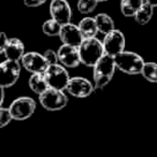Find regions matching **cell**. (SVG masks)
<instances>
[{
	"mask_svg": "<svg viewBox=\"0 0 157 157\" xmlns=\"http://www.w3.org/2000/svg\"><path fill=\"white\" fill-rule=\"evenodd\" d=\"M78 53L81 63L87 67H94L105 54L103 43L96 37L84 38L81 44L78 45Z\"/></svg>",
	"mask_w": 157,
	"mask_h": 157,
	"instance_id": "1",
	"label": "cell"
},
{
	"mask_svg": "<svg viewBox=\"0 0 157 157\" xmlns=\"http://www.w3.org/2000/svg\"><path fill=\"white\" fill-rule=\"evenodd\" d=\"M93 68H94L93 76L95 80V90H100L111 81L114 75L115 68L117 67L114 56L105 53Z\"/></svg>",
	"mask_w": 157,
	"mask_h": 157,
	"instance_id": "2",
	"label": "cell"
},
{
	"mask_svg": "<svg viewBox=\"0 0 157 157\" xmlns=\"http://www.w3.org/2000/svg\"><path fill=\"white\" fill-rule=\"evenodd\" d=\"M116 67L127 74H139L142 72L145 61L139 54L135 52H123L114 56Z\"/></svg>",
	"mask_w": 157,
	"mask_h": 157,
	"instance_id": "3",
	"label": "cell"
},
{
	"mask_svg": "<svg viewBox=\"0 0 157 157\" xmlns=\"http://www.w3.org/2000/svg\"><path fill=\"white\" fill-rule=\"evenodd\" d=\"M41 105L48 111H58L67 105L68 97L61 90L48 87L41 95H39Z\"/></svg>",
	"mask_w": 157,
	"mask_h": 157,
	"instance_id": "4",
	"label": "cell"
},
{
	"mask_svg": "<svg viewBox=\"0 0 157 157\" xmlns=\"http://www.w3.org/2000/svg\"><path fill=\"white\" fill-rule=\"evenodd\" d=\"M48 80V83L50 87H54L57 90H66L67 85L70 81V76L68 71L63 67V66L55 63V65H50L48 69L44 71Z\"/></svg>",
	"mask_w": 157,
	"mask_h": 157,
	"instance_id": "5",
	"label": "cell"
},
{
	"mask_svg": "<svg viewBox=\"0 0 157 157\" xmlns=\"http://www.w3.org/2000/svg\"><path fill=\"white\" fill-rule=\"evenodd\" d=\"M10 111L14 120L23 121L30 117L36 110V102L30 97H20L10 105Z\"/></svg>",
	"mask_w": 157,
	"mask_h": 157,
	"instance_id": "6",
	"label": "cell"
},
{
	"mask_svg": "<svg viewBox=\"0 0 157 157\" xmlns=\"http://www.w3.org/2000/svg\"><path fill=\"white\" fill-rule=\"evenodd\" d=\"M1 71V86L10 87L17 82L21 74V65L18 60L6 59L0 65Z\"/></svg>",
	"mask_w": 157,
	"mask_h": 157,
	"instance_id": "7",
	"label": "cell"
},
{
	"mask_svg": "<svg viewBox=\"0 0 157 157\" xmlns=\"http://www.w3.org/2000/svg\"><path fill=\"white\" fill-rule=\"evenodd\" d=\"M66 90L75 98H86L94 92L95 87L87 78L82 76H74L70 78Z\"/></svg>",
	"mask_w": 157,
	"mask_h": 157,
	"instance_id": "8",
	"label": "cell"
},
{
	"mask_svg": "<svg viewBox=\"0 0 157 157\" xmlns=\"http://www.w3.org/2000/svg\"><path fill=\"white\" fill-rule=\"evenodd\" d=\"M125 36L121 30L114 29L107 33L103 39V48L105 54L115 56L118 53L123 52L125 48Z\"/></svg>",
	"mask_w": 157,
	"mask_h": 157,
	"instance_id": "9",
	"label": "cell"
},
{
	"mask_svg": "<svg viewBox=\"0 0 157 157\" xmlns=\"http://www.w3.org/2000/svg\"><path fill=\"white\" fill-rule=\"evenodd\" d=\"M21 60H22L23 67L30 73L44 72L50 66L44 55L38 52H27L26 54H24Z\"/></svg>",
	"mask_w": 157,
	"mask_h": 157,
	"instance_id": "10",
	"label": "cell"
},
{
	"mask_svg": "<svg viewBox=\"0 0 157 157\" xmlns=\"http://www.w3.org/2000/svg\"><path fill=\"white\" fill-rule=\"evenodd\" d=\"M50 14L61 25L70 23L72 16L71 7L67 0H52L50 5Z\"/></svg>",
	"mask_w": 157,
	"mask_h": 157,
	"instance_id": "11",
	"label": "cell"
},
{
	"mask_svg": "<svg viewBox=\"0 0 157 157\" xmlns=\"http://www.w3.org/2000/svg\"><path fill=\"white\" fill-rule=\"evenodd\" d=\"M60 63L68 68H75L81 63L78 48L70 44H63L57 51Z\"/></svg>",
	"mask_w": 157,
	"mask_h": 157,
	"instance_id": "12",
	"label": "cell"
},
{
	"mask_svg": "<svg viewBox=\"0 0 157 157\" xmlns=\"http://www.w3.org/2000/svg\"><path fill=\"white\" fill-rule=\"evenodd\" d=\"M59 38H60L63 44H70V45L78 46V48L84 39L78 25L76 26L71 23H68V24L61 26Z\"/></svg>",
	"mask_w": 157,
	"mask_h": 157,
	"instance_id": "13",
	"label": "cell"
},
{
	"mask_svg": "<svg viewBox=\"0 0 157 157\" xmlns=\"http://www.w3.org/2000/svg\"><path fill=\"white\" fill-rule=\"evenodd\" d=\"M25 54V46L20 39L12 38L8 41L2 55L7 57V59L11 60H20Z\"/></svg>",
	"mask_w": 157,
	"mask_h": 157,
	"instance_id": "14",
	"label": "cell"
},
{
	"mask_svg": "<svg viewBox=\"0 0 157 157\" xmlns=\"http://www.w3.org/2000/svg\"><path fill=\"white\" fill-rule=\"evenodd\" d=\"M28 83H29V87L31 88V90L38 95H41L44 90H46L50 87L44 72L31 73V76L29 78Z\"/></svg>",
	"mask_w": 157,
	"mask_h": 157,
	"instance_id": "15",
	"label": "cell"
},
{
	"mask_svg": "<svg viewBox=\"0 0 157 157\" xmlns=\"http://www.w3.org/2000/svg\"><path fill=\"white\" fill-rule=\"evenodd\" d=\"M78 27L84 38L96 37V35L99 33L95 17H84L78 23Z\"/></svg>",
	"mask_w": 157,
	"mask_h": 157,
	"instance_id": "16",
	"label": "cell"
},
{
	"mask_svg": "<svg viewBox=\"0 0 157 157\" xmlns=\"http://www.w3.org/2000/svg\"><path fill=\"white\" fill-rule=\"evenodd\" d=\"M95 20H96L97 27H98L99 33H103V35H107V33H109L110 31L115 29L114 21L112 20L111 16H109L108 14L99 13L95 16Z\"/></svg>",
	"mask_w": 157,
	"mask_h": 157,
	"instance_id": "17",
	"label": "cell"
},
{
	"mask_svg": "<svg viewBox=\"0 0 157 157\" xmlns=\"http://www.w3.org/2000/svg\"><path fill=\"white\" fill-rule=\"evenodd\" d=\"M145 0H121V11L127 17L135 16Z\"/></svg>",
	"mask_w": 157,
	"mask_h": 157,
	"instance_id": "18",
	"label": "cell"
},
{
	"mask_svg": "<svg viewBox=\"0 0 157 157\" xmlns=\"http://www.w3.org/2000/svg\"><path fill=\"white\" fill-rule=\"evenodd\" d=\"M153 9H154V7L145 1V2L141 6V8L137 11V13L135 14V16H133V17H135V21L139 25L147 24L153 16V12H154Z\"/></svg>",
	"mask_w": 157,
	"mask_h": 157,
	"instance_id": "19",
	"label": "cell"
},
{
	"mask_svg": "<svg viewBox=\"0 0 157 157\" xmlns=\"http://www.w3.org/2000/svg\"><path fill=\"white\" fill-rule=\"evenodd\" d=\"M61 26L63 25L59 22H57L54 18H51V20H48L46 22L43 23V25H42V31H43V33H45L46 36H50V37L59 36L61 30Z\"/></svg>",
	"mask_w": 157,
	"mask_h": 157,
	"instance_id": "20",
	"label": "cell"
},
{
	"mask_svg": "<svg viewBox=\"0 0 157 157\" xmlns=\"http://www.w3.org/2000/svg\"><path fill=\"white\" fill-rule=\"evenodd\" d=\"M141 74L148 82L157 83V63H153V61L145 63L143 66Z\"/></svg>",
	"mask_w": 157,
	"mask_h": 157,
	"instance_id": "21",
	"label": "cell"
},
{
	"mask_svg": "<svg viewBox=\"0 0 157 157\" xmlns=\"http://www.w3.org/2000/svg\"><path fill=\"white\" fill-rule=\"evenodd\" d=\"M98 0H78V10L82 14L92 13L97 7Z\"/></svg>",
	"mask_w": 157,
	"mask_h": 157,
	"instance_id": "22",
	"label": "cell"
},
{
	"mask_svg": "<svg viewBox=\"0 0 157 157\" xmlns=\"http://www.w3.org/2000/svg\"><path fill=\"white\" fill-rule=\"evenodd\" d=\"M12 120H14V118L10 109H6V108L1 107V109H0V123H1V127L9 124Z\"/></svg>",
	"mask_w": 157,
	"mask_h": 157,
	"instance_id": "23",
	"label": "cell"
},
{
	"mask_svg": "<svg viewBox=\"0 0 157 157\" xmlns=\"http://www.w3.org/2000/svg\"><path fill=\"white\" fill-rule=\"evenodd\" d=\"M43 55L45 57L46 61L48 63V65H55V63H57L59 61L58 54H57V52H55L53 50H46L43 53Z\"/></svg>",
	"mask_w": 157,
	"mask_h": 157,
	"instance_id": "24",
	"label": "cell"
},
{
	"mask_svg": "<svg viewBox=\"0 0 157 157\" xmlns=\"http://www.w3.org/2000/svg\"><path fill=\"white\" fill-rule=\"evenodd\" d=\"M48 0H24V3L25 6L29 8H36V7H39V6L43 5L44 2H46Z\"/></svg>",
	"mask_w": 157,
	"mask_h": 157,
	"instance_id": "25",
	"label": "cell"
},
{
	"mask_svg": "<svg viewBox=\"0 0 157 157\" xmlns=\"http://www.w3.org/2000/svg\"><path fill=\"white\" fill-rule=\"evenodd\" d=\"M1 44H0V53L2 54L3 53V51H5V48H6V45H7V43H8V41H9V39L7 38V36H6V33H1Z\"/></svg>",
	"mask_w": 157,
	"mask_h": 157,
	"instance_id": "26",
	"label": "cell"
},
{
	"mask_svg": "<svg viewBox=\"0 0 157 157\" xmlns=\"http://www.w3.org/2000/svg\"><path fill=\"white\" fill-rule=\"evenodd\" d=\"M145 1L147 3H150L151 6H153L154 8L157 7V0H145Z\"/></svg>",
	"mask_w": 157,
	"mask_h": 157,
	"instance_id": "27",
	"label": "cell"
},
{
	"mask_svg": "<svg viewBox=\"0 0 157 157\" xmlns=\"http://www.w3.org/2000/svg\"><path fill=\"white\" fill-rule=\"evenodd\" d=\"M99 2H102V1H107V0H98Z\"/></svg>",
	"mask_w": 157,
	"mask_h": 157,
	"instance_id": "28",
	"label": "cell"
}]
</instances>
